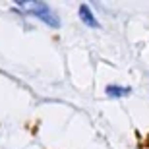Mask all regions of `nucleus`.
I'll return each instance as SVG.
<instances>
[{
	"label": "nucleus",
	"instance_id": "obj_1",
	"mask_svg": "<svg viewBox=\"0 0 149 149\" xmlns=\"http://www.w3.org/2000/svg\"><path fill=\"white\" fill-rule=\"evenodd\" d=\"M16 6L19 8V10L27 12L29 16H33V17H37V19H41L43 23H47V25H49V27H52V29H58L62 25V23H60V17H58L54 12L50 10V6L47 4V2H41V0L19 2V0H16Z\"/></svg>",
	"mask_w": 149,
	"mask_h": 149
},
{
	"label": "nucleus",
	"instance_id": "obj_2",
	"mask_svg": "<svg viewBox=\"0 0 149 149\" xmlns=\"http://www.w3.org/2000/svg\"><path fill=\"white\" fill-rule=\"evenodd\" d=\"M79 19H81L87 27H91V29H99L101 27V23L97 22V17L93 16V12H91V8H89L87 4L79 6Z\"/></svg>",
	"mask_w": 149,
	"mask_h": 149
},
{
	"label": "nucleus",
	"instance_id": "obj_3",
	"mask_svg": "<svg viewBox=\"0 0 149 149\" xmlns=\"http://www.w3.org/2000/svg\"><path fill=\"white\" fill-rule=\"evenodd\" d=\"M132 93L130 87H122V85H107V95L109 97H126Z\"/></svg>",
	"mask_w": 149,
	"mask_h": 149
}]
</instances>
